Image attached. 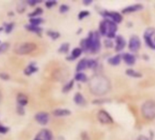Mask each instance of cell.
<instances>
[{"label":"cell","mask_w":155,"mask_h":140,"mask_svg":"<svg viewBox=\"0 0 155 140\" xmlns=\"http://www.w3.org/2000/svg\"><path fill=\"white\" fill-rule=\"evenodd\" d=\"M87 15H89V12H88V11H82V12L79 14L78 18H79V19H83V18H84V17L87 16Z\"/></svg>","instance_id":"obj_31"},{"label":"cell","mask_w":155,"mask_h":140,"mask_svg":"<svg viewBox=\"0 0 155 140\" xmlns=\"http://www.w3.org/2000/svg\"><path fill=\"white\" fill-rule=\"evenodd\" d=\"M42 22H43V19L40 17H32L30 19V25L35 26H38V25H40Z\"/></svg>","instance_id":"obj_24"},{"label":"cell","mask_w":155,"mask_h":140,"mask_svg":"<svg viewBox=\"0 0 155 140\" xmlns=\"http://www.w3.org/2000/svg\"><path fill=\"white\" fill-rule=\"evenodd\" d=\"M1 100H2V94H1V92H0V102H1Z\"/></svg>","instance_id":"obj_41"},{"label":"cell","mask_w":155,"mask_h":140,"mask_svg":"<svg viewBox=\"0 0 155 140\" xmlns=\"http://www.w3.org/2000/svg\"><path fill=\"white\" fill-rule=\"evenodd\" d=\"M73 86H74V81L72 80V81H70V82L64 87V92H67V91L71 90V88L73 87Z\"/></svg>","instance_id":"obj_30"},{"label":"cell","mask_w":155,"mask_h":140,"mask_svg":"<svg viewBox=\"0 0 155 140\" xmlns=\"http://www.w3.org/2000/svg\"><path fill=\"white\" fill-rule=\"evenodd\" d=\"M97 118L102 124H112L113 123V118L111 116L104 110H101L97 114Z\"/></svg>","instance_id":"obj_8"},{"label":"cell","mask_w":155,"mask_h":140,"mask_svg":"<svg viewBox=\"0 0 155 140\" xmlns=\"http://www.w3.org/2000/svg\"><path fill=\"white\" fill-rule=\"evenodd\" d=\"M126 46V42L124 40V38L122 36H116V46H115V50L117 52L122 51Z\"/></svg>","instance_id":"obj_12"},{"label":"cell","mask_w":155,"mask_h":140,"mask_svg":"<svg viewBox=\"0 0 155 140\" xmlns=\"http://www.w3.org/2000/svg\"><path fill=\"white\" fill-rule=\"evenodd\" d=\"M82 53H83L82 48H80V47H76V48H74V49L72 51V56H71V57H70V58H72L71 60H73V59H75V58L79 57V56H81V54H82Z\"/></svg>","instance_id":"obj_20"},{"label":"cell","mask_w":155,"mask_h":140,"mask_svg":"<svg viewBox=\"0 0 155 140\" xmlns=\"http://www.w3.org/2000/svg\"><path fill=\"white\" fill-rule=\"evenodd\" d=\"M123 59L124 60V62H125L126 64H128V65H130V66L135 64V62H136L135 56H134V55H132V54H129V53L124 54V55H123Z\"/></svg>","instance_id":"obj_13"},{"label":"cell","mask_w":155,"mask_h":140,"mask_svg":"<svg viewBox=\"0 0 155 140\" xmlns=\"http://www.w3.org/2000/svg\"><path fill=\"white\" fill-rule=\"evenodd\" d=\"M34 140H53V135L48 129L41 130Z\"/></svg>","instance_id":"obj_10"},{"label":"cell","mask_w":155,"mask_h":140,"mask_svg":"<svg viewBox=\"0 0 155 140\" xmlns=\"http://www.w3.org/2000/svg\"><path fill=\"white\" fill-rule=\"evenodd\" d=\"M122 57H123V56H121V55H116V56L111 57V58L108 60V62H109V64H111V65H113V66H117V65H119V64L121 63Z\"/></svg>","instance_id":"obj_18"},{"label":"cell","mask_w":155,"mask_h":140,"mask_svg":"<svg viewBox=\"0 0 155 140\" xmlns=\"http://www.w3.org/2000/svg\"><path fill=\"white\" fill-rule=\"evenodd\" d=\"M126 74L130 77H142V74L134 70V69H127L126 70Z\"/></svg>","instance_id":"obj_23"},{"label":"cell","mask_w":155,"mask_h":140,"mask_svg":"<svg viewBox=\"0 0 155 140\" xmlns=\"http://www.w3.org/2000/svg\"><path fill=\"white\" fill-rule=\"evenodd\" d=\"M56 4V2L55 1H47L46 3H45V5L47 6V7H52L53 5H54Z\"/></svg>","instance_id":"obj_35"},{"label":"cell","mask_w":155,"mask_h":140,"mask_svg":"<svg viewBox=\"0 0 155 140\" xmlns=\"http://www.w3.org/2000/svg\"><path fill=\"white\" fill-rule=\"evenodd\" d=\"M155 36L154 28H148L144 33V40L148 46L155 49V41L153 40V36Z\"/></svg>","instance_id":"obj_6"},{"label":"cell","mask_w":155,"mask_h":140,"mask_svg":"<svg viewBox=\"0 0 155 140\" xmlns=\"http://www.w3.org/2000/svg\"><path fill=\"white\" fill-rule=\"evenodd\" d=\"M89 87L94 95L104 96L110 91L111 83L106 77L102 75H95L90 79Z\"/></svg>","instance_id":"obj_1"},{"label":"cell","mask_w":155,"mask_h":140,"mask_svg":"<svg viewBox=\"0 0 155 140\" xmlns=\"http://www.w3.org/2000/svg\"><path fill=\"white\" fill-rule=\"evenodd\" d=\"M75 80L79 81V82H85L87 80V77L85 74H84L83 72H78L76 75H75Z\"/></svg>","instance_id":"obj_21"},{"label":"cell","mask_w":155,"mask_h":140,"mask_svg":"<svg viewBox=\"0 0 155 140\" xmlns=\"http://www.w3.org/2000/svg\"><path fill=\"white\" fill-rule=\"evenodd\" d=\"M35 71H37V68L35 67V65H29V66L25 68V75H32V74L35 73Z\"/></svg>","instance_id":"obj_22"},{"label":"cell","mask_w":155,"mask_h":140,"mask_svg":"<svg viewBox=\"0 0 155 140\" xmlns=\"http://www.w3.org/2000/svg\"><path fill=\"white\" fill-rule=\"evenodd\" d=\"M35 120L41 125H46L49 121V115L45 112H39L35 117Z\"/></svg>","instance_id":"obj_11"},{"label":"cell","mask_w":155,"mask_h":140,"mask_svg":"<svg viewBox=\"0 0 155 140\" xmlns=\"http://www.w3.org/2000/svg\"><path fill=\"white\" fill-rule=\"evenodd\" d=\"M92 3V1H90V0H84V5H90Z\"/></svg>","instance_id":"obj_40"},{"label":"cell","mask_w":155,"mask_h":140,"mask_svg":"<svg viewBox=\"0 0 155 140\" xmlns=\"http://www.w3.org/2000/svg\"><path fill=\"white\" fill-rule=\"evenodd\" d=\"M74 102H75L77 105H79V106H84V105H85V99H84V97H83V95L80 94V93H76V94L74 95Z\"/></svg>","instance_id":"obj_16"},{"label":"cell","mask_w":155,"mask_h":140,"mask_svg":"<svg viewBox=\"0 0 155 140\" xmlns=\"http://www.w3.org/2000/svg\"><path fill=\"white\" fill-rule=\"evenodd\" d=\"M17 110H18V113H19V114H21V115H24L25 111H24V108H23V107L19 106V107L17 108Z\"/></svg>","instance_id":"obj_38"},{"label":"cell","mask_w":155,"mask_h":140,"mask_svg":"<svg viewBox=\"0 0 155 140\" xmlns=\"http://www.w3.org/2000/svg\"><path fill=\"white\" fill-rule=\"evenodd\" d=\"M68 50H69V44H68V43L63 44V45L60 46V48H59V52H60V53H67Z\"/></svg>","instance_id":"obj_26"},{"label":"cell","mask_w":155,"mask_h":140,"mask_svg":"<svg viewBox=\"0 0 155 140\" xmlns=\"http://www.w3.org/2000/svg\"><path fill=\"white\" fill-rule=\"evenodd\" d=\"M7 131H8V128H7L0 125V133L1 134H5V133H7Z\"/></svg>","instance_id":"obj_34"},{"label":"cell","mask_w":155,"mask_h":140,"mask_svg":"<svg viewBox=\"0 0 155 140\" xmlns=\"http://www.w3.org/2000/svg\"><path fill=\"white\" fill-rule=\"evenodd\" d=\"M43 13V10L41 9V8H36L33 13H31L30 14V16H32V17H36V15H40L41 14Z\"/></svg>","instance_id":"obj_28"},{"label":"cell","mask_w":155,"mask_h":140,"mask_svg":"<svg viewBox=\"0 0 155 140\" xmlns=\"http://www.w3.org/2000/svg\"><path fill=\"white\" fill-rule=\"evenodd\" d=\"M104 16H106V17H109L110 20L114 21L115 24L117 23H121L123 21V15L117 12H108V11H104L103 13Z\"/></svg>","instance_id":"obj_9"},{"label":"cell","mask_w":155,"mask_h":140,"mask_svg":"<svg viewBox=\"0 0 155 140\" xmlns=\"http://www.w3.org/2000/svg\"><path fill=\"white\" fill-rule=\"evenodd\" d=\"M81 46L83 51L96 53L101 48V41L100 35L98 32H91L87 38L82 40Z\"/></svg>","instance_id":"obj_2"},{"label":"cell","mask_w":155,"mask_h":140,"mask_svg":"<svg viewBox=\"0 0 155 140\" xmlns=\"http://www.w3.org/2000/svg\"><path fill=\"white\" fill-rule=\"evenodd\" d=\"M86 68H88V60L86 58H84L81 61H79V63L77 64L76 70L78 72H81V71H83V70H84Z\"/></svg>","instance_id":"obj_15"},{"label":"cell","mask_w":155,"mask_h":140,"mask_svg":"<svg viewBox=\"0 0 155 140\" xmlns=\"http://www.w3.org/2000/svg\"><path fill=\"white\" fill-rule=\"evenodd\" d=\"M17 102H18V104L21 107L25 106L27 104V97H26V96L24 95V94H19L17 96Z\"/></svg>","instance_id":"obj_19"},{"label":"cell","mask_w":155,"mask_h":140,"mask_svg":"<svg viewBox=\"0 0 155 140\" xmlns=\"http://www.w3.org/2000/svg\"><path fill=\"white\" fill-rule=\"evenodd\" d=\"M36 49V45L31 42H25L17 44L15 46V52L18 55H27Z\"/></svg>","instance_id":"obj_4"},{"label":"cell","mask_w":155,"mask_h":140,"mask_svg":"<svg viewBox=\"0 0 155 140\" xmlns=\"http://www.w3.org/2000/svg\"><path fill=\"white\" fill-rule=\"evenodd\" d=\"M129 49L132 52H137L141 47V41L137 36H133L129 41Z\"/></svg>","instance_id":"obj_7"},{"label":"cell","mask_w":155,"mask_h":140,"mask_svg":"<svg viewBox=\"0 0 155 140\" xmlns=\"http://www.w3.org/2000/svg\"><path fill=\"white\" fill-rule=\"evenodd\" d=\"M0 77L3 78V79H5V80H6V79L9 78V76L6 75V74H5V73H1V74H0Z\"/></svg>","instance_id":"obj_37"},{"label":"cell","mask_w":155,"mask_h":140,"mask_svg":"<svg viewBox=\"0 0 155 140\" xmlns=\"http://www.w3.org/2000/svg\"><path fill=\"white\" fill-rule=\"evenodd\" d=\"M70 114H71V112L68 109L59 108V109H55L54 111V115L56 117H65V116H69Z\"/></svg>","instance_id":"obj_17"},{"label":"cell","mask_w":155,"mask_h":140,"mask_svg":"<svg viewBox=\"0 0 155 140\" xmlns=\"http://www.w3.org/2000/svg\"><path fill=\"white\" fill-rule=\"evenodd\" d=\"M25 27H26V29H28L29 31L34 32V33H40L42 31V29L39 26H32V25L26 26Z\"/></svg>","instance_id":"obj_25"},{"label":"cell","mask_w":155,"mask_h":140,"mask_svg":"<svg viewBox=\"0 0 155 140\" xmlns=\"http://www.w3.org/2000/svg\"><path fill=\"white\" fill-rule=\"evenodd\" d=\"M99 30L103 36H106L109 39H112L115 36V33L117 31V25L110 19H104L101 22Z\"/></svg>","instance_id":"obj_3"},{"label":"cell","mask_w":155,"mask_h":140,"mask_svg":"<svg viewBox=\"0 0 155 140\" xmlns=\"http://www.w3.org/2000/svg\"><path fill=\"white\" fill-rule=\"evenodd\" d=\"M143 8V5H140V4H136V5H130V6H127L125 7L124 10H123V13H132V12H135V11H138L140 9Z\"/></svg>","instance_id":"obj_14"},{"label":"cell","mask_w":155,"mask_h":140,"mask_svg":"<svg viewBox=\"0 0 155 140\" xmlns=\"http://www.w3.org/2000/svg\"><path fill=\"white\" fill-rule=\"evenodd\" d=\"M105 44H107L106 45V46L107 47H111L112 46H113V42L112 41H110V40H105V42H104Z\"/></svg>","instance_id":"obj_39"},{"label":"cell","mask_w":155,"mask_h":140,"mask_svg":"<svg viewBox=\"0 0 155 140\" xmlns=\"http://www.w3.org/2000/svg\"><path fill=\"white\" fill-rule=\"evenodd\" d=\"M97 67V62L95 60H88V68H95Z\"/></svg>","instance_id":"obj_29"},{"label":"cell","mask_w":155,"mask_h":140,"mask_svg":"<svg viewBox=\"0 0 155 140\" xmlns=\"http://www.w3.org/2000/svg\"><path fill=\"white\" fill-rule=\"evenodd\" d=\"M13 27H14V24H13V23L6 25V26H5V32H6V33H10Z\"/></svg>","instance_id":"obj_33"},{"label":"cell","mask_w":155,"mask_h":140,"mask_svg":"<svg viewBox=\"0 0 155 140\" xmlns=\"http://www.w3.org/2000/svg\"><path fill=\"white\" fill-rule=\"evenodd\" d=\"M27 3H28L30 5H36L37 3H40V1H36V0H29Z\"/></svg>","instance_id":"obj_36"},{"label":"cell","mask_w":155,"mask_h":140,"mask_svg":"<svg viewBox=\"0 0 155 140\" xmlns=\"http://www.w3.org/2000/svg\"><path fill=\"white\" fill-rule=\"evenodd\" d=\"M68 10H69V6L66 5H62L60 6V12H61V13H65V12H67Z\"/></svg>","instance_id":"obj_32"},{"label":"cell","mask_w":155,"mask_h":140,"mask_svg":"<svg viewBox=\"0 0 155 140\" xmlns=\"http://www.w3.org/2000/svg\"><path fill=\"white\" fill-rule=\"evenodd\" d=\"M47 35H48L50 37H52L53 39H57V38L60 36V34L57 33V32H54V31H48V32H47Z\"/></svg>","instance_id":"obj_27"},{"label":"cell","mask_w":155,"mask_h":140,"mask_svg":"<svg viewBox=\"0 0 155 140\" xmlns=\"http://www.w3.org/2000/svg\"><path fill=\"white\" fill-rule=\"evenodd\" d=\"M142 114L147 119L155 118V102L147 101L142 107Z\"/></svg>","instance_id":"obj_5"}]
</instances>
